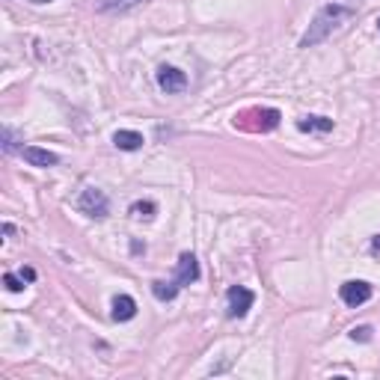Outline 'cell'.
<instances>
[{"instance_id":"6da1fadb","label":"cell","mask_w":380,"mask_h":380,"mask_svg":"<svg viewBox=\"0 0 380 380\" xmlns=\"http://www.w3.org/2000/svg\"><path fill=\"white\" fill-rule=\"evenodd\" d=\"M351 18H353V9L341 6V4H327V6L318 12V15H315V21L309 24V30L303 33L300 48H315V45L327 42L339 27H345Z\"/></svg>"},{"instance_id":"7a4b0ae2","label":"cell","mask_w":380,"mask_h":380,"mask_svg":"<svg viewBox=\"0 0 380 380\" xmlns=\"http://www.w3.org/2000/svg\"><path fill=\"white\" fill-rule=\"evenodd\" d=\"M252 303H256V294L244 285H232L226 291V315H229V318H244L252 309Z\"/></svg>"},{"instance_id":"3957f363","label":"cell","mask_w":380,"mask_h":380,"mask_svg":"<svg viewBox=\"0 0 380 380\" xmlns=\"http://www.w3.org/2000/svg\"><path fill=\"white\" fill-rule=\"evenodd\" d=\"M78 208L86 214V217H95V220H104L107 217V211H110V202L107 196L101 194L98 187H86L81 199H78Z\"/></svg>"},{"instance_id":"277c9868","label":"cell","mask_w":380,"mask_h":380,"mask_svg":"<svg viewBox=\"0 0 380 380\" xmlns=\"http://www.w3.org/2000/svg\"><path fill=\"white\" fill-rule=\"evenodd\" d=\"M339 297L345 306H362V303H369L372 300V285L369 283H362V280H348L345 285L339 288Z\"/></svg>"},{"instance_id":"5b68a950","label":"cell","mask_w":380,"mask_h":380,"mask_svg":"<svg viewBox=\"0 0 380 380\" xmlns=\"http://www.w3.org/2000/svg\"><path fill=\"white\" fill-rule=\"evenodd\" d=\"M155 81H158V86L167 95H175V93L187 90V74L179 72V69H172V66H161L158 74H155Z\"/></svg>"},{"instance_id":"8992f818","label":"cell","mask_w":380,"mask_h":380,"mask_svg":"<svg viewBox=\"0 0 380 380\" xmlns=\"http://www.w3.org/2000/svg\"><path fill=\"white\" fill-rule=\"evenodd\" d=\"M244 116L250 119H256V122H250L247 125V131H273L276 125H280V110H273V107H264V110H247Z\"/></svg>"},{"instance_id":"52a82bcc","label":"cell","mask_w":380,"mask_h":380,"mask_svg":"<svg viewBox=\"0 0 380 380\" xmlns=\"http://www.w3.org/2000/svg\"><path fill=\"white\" fill-rule=\"evenodd\" d=\"M21 158L30 163V167H57V155L54 151H48V149H42V146H24L21 149Z\"/></svg>"},{"instance_id":"ba28073f","label":"cell","mask_w":380,"mask_h":380,"mask_svg":"<svg viewBox=\"0 0 380 380\" xmlns=\"http://www.w3.org/2000/svg\"><path fill=\"white\" fill-rule=\"evenodd\" d=\"M175 280H179L182 285H190V283L199 280V262H196L194 252H182L179 271H175Z\"/></svg>"},{"instance_id":"9c48e42d","label":"cell","mask_w":380,"mask_h":380,"mask_svg":"<svg viewBox=\"0 0 380 380\" xmlns=\"http://www.w3.org/2000/svg\"><path fill=\"white\" fill-rule=\"evenodd\" d=\"M137 315V300L131 294L113 297V321H131Z\"/></svg>"},{"instance_id":"30bf717a","label":"cell","mask_w":380,"mask_h":380,"mask_svg":"<svg viewBox=\"0 0 380 380\" xmlns=\"http://www.w3.org/2000/svg\"><path fill=\"white\" fill-rule=\"evenodd\" d=\"M113 146H116V149H122V151H137V149H140L143 146V134L140 131H116V134H113Z\"/></svg>"},{"instance_id":"8fae6325","label":"cell","mask_w":380,"mask_h":380,"mask_svg":"<svg viewBox=\"0 0 380 380\" xmlns=\"http://www.w3.org/2000/svg\"><path fill=\"white\" fill-rule=\"evenodd\" d=\"M179 288H182V283L179 280H170V283H163V280H155L151 283V294H155L158 300H175V294H179Z\"/></svg>"},{"instance_id":"7c38bea8","label":"cell","mask_w":380,"mask_h":380,"mask_svg":"<svg viewBox=\"0 0 380 380\" xmlns=\"http://www.w3.org/2000/svg\"><path fill=\"white\" fill-rule=\"evenodd\" d=\"M297 128L300 131H333V119H327V116H303V119H297Z\"/></svg>"},{"instance_id":"4fadbf2b","label":"cell","mask_w":380,"mask_h":380,"mask_svg":"<svg viewBox=\"0 0 380 380\" xmlns=\"http://www.w3.org/2000/svg\"><path fill=\"white\" fill-rule=\"evenodd\" d=\"M140 4L143 0H95V9L98 12H125V9H134Z\"/></svg>"},{"instance_id":"5bb4252c","label":"cell","mask_w":380,"mask_h":380,"mask_svg":"<svg viewBox=\"0 0 380 380\" xmlns=\"http://www.w3.org/2000/svg\"><path fill=\"white\" fill-rule=\"evenodd\" d=\"M155 202H134V205H131V214H134V217L137 220H151V217H155Z\"/></svg>"},{"instance_id":"9a60e30c","label":"cell","mask_w":380,"mask_h":380,"mask_svg":"<svg viewBox=\"0 0 380 380\" xmlns=\"http://www.w3.org/2000/svg\"><path fill=\"white\" fill-rule=\"evenodd\" d=\"M4 283H6V288H9V291H21V288H24V276L6 273V276H4Z\"/></svg>"},{"instance_id":"2e32d148","label":"cell","mask_w":380,"mask_h":380,"mask_svg":"<svg viewBox=\"0 0 380 380\" xmlns=\"http://www.w3.org/2000/svg\"><path fill=\"white\" fill-rule=\"evenodd\" d=\"M351 339L353 341H369L372 339V327H357V330H351Z\"/></svg>"},{"instance_id":"e0dca14e","label":"cell","mask_w":380,"mask_h":380,"mask_svg":"<svg viewBox=\"0 0 380 380\" xmlns=\"http://www.w3.org/2000/svg\"><path fill=\"white\" fill-rule=\"evenodd\" d=\"M4 149L6 151H15V134H12L9 128H4Z\"/></svg>"},{"instance_id":"ac0fdd59","label":"cell","mask_w":380,"mask_h":380,"mask_svg":"<svg viewBox=\"0 0 380 380\" xmlns=\"http://www.w3.org/2000/svg\"><path fill=\"white\" fill-rule=\"evenodd\" d=\"M21 276H24L27 283H33V280H36V271H33V268H24V271H21Z\"/></svg>"},{"instance_id":"d6986e66","label":"cell","mask_w":380,"mask_h":380,"mask_svg":"<svg viewBox=\"0 0 380 380\" xmlns=\"http://www.w3.org/2000/svg\"><path fill=\"white\" fill-rule=\"evenodd\" d=\"M372 250H380V235H377V238L372 240Z\"/></svg>"},{"instance_id":"ffe728a7","label":"cell","mask_w":380,"mask_h":380,"mask_svg":"<svg viewBox=\"0 0 380 380\" xmlns=\"http://www.w3.org/2000/svg\"><path fill=\"white\" fill-rule=\"evenodd\" d=\"M30 4H50V0H30Z\"/></svg>"},{"instance_id":"44dd1931","label":"cell","mask_w":380,"mask_h":380,"mask_svg":"<svg viewBox=\"0 0 380 380\" xmlns=\"http://www.w3.org/2000/svg\"><path fill=\"white\" fill-rule=\"evenodd\" d=\"M377 30H380V18H377Z\"/></svg>"}]
</instances>
